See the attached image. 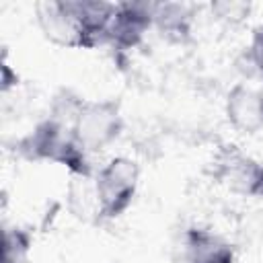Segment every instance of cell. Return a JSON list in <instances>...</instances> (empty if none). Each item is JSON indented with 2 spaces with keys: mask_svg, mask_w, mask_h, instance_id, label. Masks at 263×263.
<instances>
[{
  "mask_svg": "<svg viewBox=\"0 0 263 263\" xmlns=\"http://www.w3.org/2000/svg\"><path fill=\"white\" fill-rule=\"evenodd\" d=\"M115 2L101 0H43L35 4V18L43 37L66 49H95L105 43Z\"/></svg>",
  "mask_w": 263,
  "mask_h": 263,
  "instance_id": "6da1fadb",
  "label": "cell"
},
{
  "mask_svg": "<svg viewBox=\"0 0 263 263\" xmlns=\"http://www.w3.org/2000/svg\"><path fill=\"white\" fill-rule=\"evenodd\" d=\"M14 148L27 160L60 164L72 177H95L88 152L76 140L72 125L49 113L37 121V125L23 136Z\"/></svg>",
  "mask_w": 263,
  "mask_h": 263,
  "instance_id": "7a4b0ae2",
  "label": "cell"
},
{
  "mask_svg": "<svg viewBox=\"0 0 263 263\" xmlns=\"http://www.w3.org/2000/svg\"><path fill=\"white\" fill-rule=\"evenodd\" d=\"M140 187V166L127 156L109 158L92 177L97 199V216L101 220H115L134 203Z\"/></svg>",
  "mask_w": 263,
  "mask_h": 263,
  "instance_id": "3957f363",
  "label": "cell"
},
{
  "mask_svg": "<svg viewBox=\"0 0 263 263\" xmlns=\"http://www.w3.org/2000/svg\"><path fill=\"white\" fill-rule=\"evenodd\" d=\"M72 129L76 140L88 154L105 150L123 132L121 105L113 99H84L76 113Z\"/></svg>",
  "mask_w": 263,
  "mask_h": 263,
  "instance_id": "277c9868",
  "label": "cell"
},
{
  "mask_svg": "<svg viewBox=\"0 0 263 263\" xmlns=\"http://www.w3.org/2000/svg\"><path fill=\"white\" fill-rule=\"evenodd\" d=\"M154 2H115L105 43L119 53L136 49L154 27Z\"/></svg>",
  "mask_w": 263,
  "mask_h": 263,
  "instance_id": "5b68a950",
  "label": "cell"
},
{
  "mask_svg": "<svg viewBox=\"0 0 263 263\" xmlns=\"http://www.w3.org/2000/svg\"><path fill=\"white\" fill-rule=\"evenodd\" d=\"M214 179L240 195H255L263 164L234 144H224L214 156Z\"/></svg>",
  "mask_w": 263,
  "mask_h": 263,
  "instance_id": "8992f818",
  "label": "cell"
},
{
  "mask_svg": "<svg viewBox=\"0 0 263 263\" xmlns=\"http://www.w3.org/2000/svg\"><path fill=\"white\" fill-rule=\"evenodd\" d=\"M183 261L185 263H236L232 245L218 232L191 226L183 234Z\"/></svg>",
  "mask_w": 263,
  "mask_h": 263,
  "instance_id": "52a82bcc",
  "label": "cell"
},
{
  "mask_svg": "<svg viewBox=\"0 0 263 263\" xmlns=\"http://www.w3.org/2000/svg\"><path fill=\"white\" fill-rule=\"evenodd\" d=\"M224 111L234 129L255 134L263 127V92L247 84H234L226 95Z\"/></svg>",
  "mask_w": 263,
  "mask_h": 263,
  "instance_id": "ba28073f",
  "label": "cell"
},
{
  "mask_svg": "<svg viewBox=\"0 0 263 263\" xmlns=\"http://www.w3.org/2000/svg\"><path fill=\"white\" fill-rule=\"evenodd\" d=\"M154 29L171 41H185L191 33L193 12L189 4L181 2H154Z\"/></svg>",
  "mask_w": 263,
  "mask_h": 263,
  "instance_id": "9c48e42d",
  "label": "cell"
},
{
  "mask_svg": "<svg viewBox=\"0 0 263 263\" xmlns=\"http://www.w3.org/2000/svg\"><path fill=\"white\" fill-rule=\"evenodd\" d=\"M33 234L23 226H4L2 232V263H31Z\"/></svg>",
  "mask_w": 263,
  "mask_h": 263,
  "instance_id": "30bf717a",
  "label": "cell"
},
{
  "mask_svg": "<svg viewBox=\"0 0 263 263\" xmlns=\"http://www.w3.org/2000/svg\"><path fill=\"white\" fill-rule=\"evenodd\" d=\"M249 58L255 70L259 72V76L263 78V23L253 31L251 45H249Z\"/></svg>",
  "mask_w": 263,
  "mask_h": 263,
  "instance_id": "8fae6325",
  "label": "cell"
},
{
  "mask_svg": "<svg viewBox=\"0 0 263 263\" xmlns=\"http://www.w3.org/2000/svg\"><path fill=\"white\" fill-rule=\"evenodd\" d=\"M253 197H263V171L259 175V181H257V187H255V195Z\"/></svg>",
  "mask_w": 263,
  "mask_h": 263,
  "instance_id": "7c38bea8",
  "label": "cell"
}]
</instances>
